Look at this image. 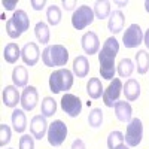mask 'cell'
Returning a JSON list of instances; mask_svg holds the SVG:
<instances>
[{
	"instance_id": "cell-24",
	"label": "cell",
	"mask_w": 149,
	"mask_h": 149,
	"mask_svg": "<svg viewBox=\"0 0 149 149\" xmlns=\"http://www.w3.org/2000/svg\"><path fill=\"white\" fill-rule=\"evenodd\" d=\"M136 64H137V72L140 74H145L149 70V54L145 49H140L136 54Z\"/></svg>"
},
{
	"instance_id": "cell-21",
	"label": "cell",
	"mask_w": 149,
	"mask_h": 149,
	"mask_svg": "<svg viewBox=\"0 0 149 149\" xmlns=\"http://www.w3.org/2000/svg\"><path fill=\"white\" fill-rule=\"evenodd\" d=\"M86 93H88V95L93 98V100L100 98L103 95V93H104L100 79H98V78H91L88 81V84H86Z\"/></svg>"
},
{
	"instance_id": "cell-34",
	"label": "cell",
	"mask_w": 149,
	"mask_h": 149,
	"mask_svg": "<svg viewBox=\"0 0 149 149\" xmlns=\"http://www.w3.org/2000/svg\"><path fill=\"white\" fill-rule=\"evenodd\" d=\"M30 3H31V6H33L34 10H42V9L45 8V5H46L45 0H42V2H36V0H31Z\"/></svg>"
},
{
	"instance_id": "cell-37",
	"label": "cell",
	"mask_w": 149,
	"mask_h": 149,
	"mask_svg": "<svg viewBox=\"0 0 149 149\" xmlns=\"http://www.w3.org/2000/svg\"><path fill=\"white\" fill-rule=\"evenodd\" d=\"M72 149H85V145L81 139H76L73 143H72Z\"/></svg>"
},
{
	"instance_id": "cell-1",
	"label": "cell",
	"mask_w": 149,
	"mask_h": 149,
	"mask_svg": "<svg viewBox=\"0 0 149 149\" xmlns=\"http://www.w3.org/2000/svg\"><path fill=\"white\" fill-rule=\"evenodd\" d=\"M119 51V43L115 37H109L103 43L102 51L98 52V61H100V74L106 81H113L115 76V58Z\"/></svg>"
},
{
	"instance_id": "cell-26",
	"label": "cell",
	"mask_w": 149,
	"mask_h": 149,
	"mask_svg": "<svg viewBox=\"0 0 149 149\" xmlns=\"http://www.w3.org/2000/svg\"><path fill=\"white\" fill-rule=\"evenodd\" d=\"M34 34L37 37V40H39L42 45H46L49 42V27L46 26L45 22H37L36 27H34Z\"/></svg>"
},
{
	"instance_id": "cell-2",
	"label": "cell",
	"mask_w": 149,
	"mask_h": 149,
	"mask_svg": "<svg viewBox=\"0 0 149 149\" xmlns=\"http://www.w3.org/2000/svg\"><path fill=\"white\" fill-rule=\"evenodd\" d=\"M69 60V51L63 45H49L42 52V61L46 67L66 66Z\"/></svg>"
},
{
	"instance_id": "cell-4",
	"label": "cell",
	"mask_w": 149,
	"mask_h": 149,
	"mask_svg": "<svg viewBox=\"0 0 149 149\" xmlns=\"http://www.w3.org/2000/svg\"><path fill=\"white\" fill-rule=\"evenodd\" d=\"M73 85V73L67 69H58L49 76V88L54 94L69 91Z\"/></svg>"
},
{
	"instance_id": "cell-29",
	"label": "cell",
	"mask_w": 149,
	"mask_h": 149,
	"mask_svg": "<svg viewBox=\"0 0 149 149\" xmlns=\"http://www.w3.org/2000/svg\"><path fill=\"white\" fill-rule=\"evenodd\" d=\"M40 110H42V115L43 116H46V118L52 116L55 112H57V103H55V100H54L52 97H45L43 100H42Z\"/></svg>"
},
{
	"instance_id": "cell-27",
	"label": "cell",
	"mask_w": 149,
	"mask_h": 149,
	"mask_svg": "<svg viewBox=\"0 0 149 149\" xmlns=\"http://www.w3.org/2000/svg\"><path fill=\"white\" fill-rule=\"evenodd\" d=\"M133 70H134V64L130 58H122L118 64V69H116V72L121 78H130Z\"/></svg>"
},
{
	"instance_id": "cell-16",
	"label": "cell",
	"mask_w": 149,
	"mask_h": 149,
	"mask_svg": "<svg viewBox=\"0 0 149 149\" xmlns=\"http://www.w3.org/2000/svg\"><path fill=\"white\" fill-rule=\"evenodd\" d=\"M124 21H125V18H124L122 12L121 10H113L110 14V18H109V22H107L109 31L113 33V34H118L124 29Z\"/></svg>"
},
{
	"instance_id": "cell-7",
	"label": "cell",
	"mask_w": 149,
	"mask_h": 149,
	"mask_svg": "<svg viewBox=\"0 0 149 149\" xmlns=\"http://www.w3.org/2000/svg\"><path fill=\"white\" fill-rule=\"evenodd\" d=\"M143 137V124L139 118H134L130 121V124L127 125V131H125V143L130 148L137 146L142 142Z\"/></svg>"
},
{
	"instance_id": "cell-28",
	"label": "cell",
	"mask_w": 149,
	"mask_h": 149,
	"mask_svg": "<svg viewBox=\"0 0 149 149\" xmlns=\"http://www.w3.org/2000/svg\"><path fill=\"white\" fill-rule=\"evenodd\" d=\"M124 140H125V137H124V134L121 131H112L107 136V148L109 149H118L124 145Z\"/></svg>"
},
{
	"instance_id": "cell-6",
	"label": "cell",
	"mask_w": 149,
	"mask_h": 149,
	"mask_svg": "<svg viewBox=\"0 0 149 149\" xmlns=\"http://www.w3.org/2000/svg\"><path fill=\"white\" fill-rule=\"evenodd\" d=\"M67 137V125L63 121H54L52 124H49V128H48V142L51 146H60L63 145V142Z\"/></svg>"
},
{
	"instance_id": "cell-35",
	"label": "cell",
	"mask_w": 149,
	"mask_h": 149,
	"mask_svg": "<svg viewBox=\"0 0 149 149\" xmlns=\"http://www.w3.org/2000/svg\"><path fill=\"white\" fill-rule=\"evenodd\" d=\"M2 5L5 6V9H6V10H12V9H14V8L18 5V2H17V0H14V2H6V0H3Z\"/></svg>"
},
{
	"instance_id": "cell-42",
	"label": "cell",
	"mask_w": 149,
	"mask_h": 149,
	"mask_svg": "<svg viewBox=\"0 0 149 149\" xmlns=\"http://www.w3.org/2000/svg\"><path fill=\"white\" fill-rule=\"evenodd\" d=\"M9 149H14V148H9Z\"/></svg>"
},
{
	"instance_id": "cell-41",
	"label": "cell",
	"mask_w": 149,
	"mask_h": 149,
	"mask_svg": "<svg viewBox=\"0 0 149 149\" xmlns=\"http://www.w3.org/2000/svg\"><path fill=\"white\" fill-rule=\"evenodd\" d=\"M118 149H128V148H127L125 145H122V146H121V148H118Z\"/></svg>"
},
{
	"instance_id": "cell-31",
	"label": "cell",
	"mask_w": 149,
	"mask_h": 149,
	"mask_svg": "<svg viewBox=\"0 0 149 149\" xmlns=\"http://www.w3.org/2000/svg\"><path fill=\"white\" fill-rule=\"evenodd\" d=\"M102 122H103V112L102 109H93L90 112V115H88V124L91 127L97 128V127H100L102 125Z\"/></svg>"
},
{
	"instance_id": "cell-10",
	"label": "cell",
	"mask_w": 149,
	"mask_h": 149,
	"mask_svg": "<svg viewBox=\"0 0 149 149\" xmlns=\"http://www.w3.org/2000/svg\"><path fill=\"white\" fill-rule=\"evenodd\" d=\"M143 42V33L139 24H131L122 36V43L125 48H136Z\"/></svg>"
},
{
	"instance_id": "cell-19",
	"label": "cell",
	"mask_w": 149,
	"mask_h": 149,
	"mask_svg": "<svg viewBox=\"0 0 149 149\" xmlns=\"http://www.w3.org/2000/svg\"><path fill=\"white\" fill-rule=\"evenodd\" d=\"M90 72V63H88V58L85 55H79L74 58L73 61V73L76 74L78 78H85Z\"/></svg>"
},
{
	"instance_id": "cell-38",
	"label": "cell",
	"mask_w": 149,
	"mask_h": 149,
	"mask_svg": "<svg viewBox=\"0 0 149 149\" xmlns=\"http://www.w3.org/2000/svg\"><path fill=\"white\" fill-rule=\"evenodd\" d=\"M143 42H145L146 48L149 49V29L146 30V33H145V36H143Z\"/></svg>"
},
{
	"instance_id": "cell-30",
	"label": "cell",
	"mask_w": 149,
	"mask_h": 149,
	"mask_svg": "<svg viewBox=\"0 0 149 149\" xmlns=\"http://www.w3.org/2000/svg\"><path fill=\"white\" fill-rule=\"evenodd\" d=\"M46 18H48L49 26H58L61 21V9L55 5L49 6L46 9Z\"/></svg>"
},
{
	"instance_id": "cell-13",
	"label": "cell",
	"mask_w": 149,
	"mask_h": 149,
	"mask_svg": "<svg viewBox=\"0 0 149 149\" xmlns=\"http://www.w3.org/2000/svg\"><path fill=\"white\" fill-rule=\"evenodd\" d=\"M48 128L49 127H48V122H46V116H43V115H36L30 122V133L34 139L40 140L42 137H45Z\"/></svg>"
},
{
	"instance_id": "cell-20",
	"label": "cell",
	"mask_w": 149,
	"mask_h": 149,
	"mask_svg": "<svg viewBox=\"0 0 149 149\" xmlns=\"http://www.w3.org/2000/svg\"><path fill=\"white\" fill-rule=\"evenodd\" d=\"M12 125L17 133H24V130L27 128V118L24 110L21 109H15L12 112Z\"/></svg>"
},
{
	"instance_id": "cell-17",
	"label": "cell",
	"mask_w": 149,
	"mask_h": 149,
	"mask_svg": "<svg viewBox=\"0 0 149 149\" xmlns=\"http://www.w3.org/2000/svg\"><path fill=\"white\" fill-rule=\"evenodd\" d=\"M115 115L121 122H130L131 121V113H133V109L130 106L128 102H116L115 106Z\"/></svg>"
},
{
	"instance_id": "cell-22",
	"label": "cell",
	"mask_w": 149,
	"mask_h": 149,
	"mask_svg": "<svg viewBox=\"0 0 149 149\" xmlns=\"http://www.w3.org/2000/svg\"><path fill=\"white\" fill-rule=\"evenodd\" d=\"M12 81L15 86H26L29 81V72L24 66H17L12 72Z\"/></svg>"
},
{
	"instance_id": "cell-9",
	"label": "cell",
	"mask_w": 149,
	"mask_h": 149,
	"mask_svg": "<svg viewBox=\"0 0 149 149\" xmlns=\"http://www.w3.org/2000/svg\"><path fill=\"white\" fill-rule=\"evenodd\" d=\"M61 109H63L66 113L72 118L79 116L81 110H82V102L81 98L73 95V94H64L63 98H61Z\"/></svg>"
},
{
	"instance_id": "cell-8",
	"label": "cell",
	"mask_w": 149,
	"mask_h": 149,
	"mask_svg": "<svg viewBox=\"0 0 149 149\" xmlns=\"http://www.w3.org/2000/svg\"><path fill=\"white\" fill-rule=\"evenodd\" d=\"M122 88H124V86H122L121 79L115 78L113 81H110L109 86H107V88L104 90V93H103V103H104L107 107H113L115 103L118 102L121 93H122Z\"/></svg>"
},
{
	"instance_id": "cell-3",
	"label": "cell",
	"mask_w": 149,
	"mask_h": 149,
	"mask_svg": "<svg viewBox=\"0 0 149 149\" xmlns=\"http://www.w3.org/2000/svg\"><path fill=\"white\" fill-rule=\"evenodd\" d=\"M29 27H30L29 15L22 9H18V10L14 12L12 18L8 19V22H6V33H8L9 37H12V39H18L24 31L29 30Z\"/></svg>"
},
{
	"instance_id": "cell-33",
	"label": "cell",
	"mask_w": 149,
	"mask_h": 149,
	"mask_svg": "<svg viewBox=\"0 0 149 149\" xmlns=\"http://www.w3.org/2000/svg\"><path fill=\"white\" fill-rule=\"evenodd\" d=\"M34 137L30 134H24L19 139V149H34Z\"/></svg>"
},
{
	"instance_id": "cell-12",
	"label": "cell",
	"mask_w": 149,
	"mask_h": 149,
	"mask_svg": "<svg viewBox=\"0 0 149 149\" xmlns=\"http://www.w3.org/2000/svg\"><path fill=\"white\" fill-rule=\"evenodd\" d=\"M81 45L85 54H90V55L97 54L98 49H100V40H98V36L94 31H86L81 39Z\"/></svg>"
},
{
	"instance_id": "cell-23",
	"label": "cell",
	"mask_w": 149,
	"mask_h": 149,
	"mask_svg": "<svg viewBox=\"0 0 149 149\" xmlns=\"http://www.w3.org/2000/svg\"><path fill=\"white\" fill-rule=\"evenodd\" d=\"M3 57H5V60H6V63L15 64L17 61H18V58L21 57V49H19V46H18L17 43H9V45H6L5 51H3Z\"/></svg>"
},
{
	"instance_id": "cell-40",
	"label": "cell",
	"mask_w": 149,
	"mask_h": 149,
	"mask_svg": "<svg viewBox=\"0 0 149 149\" xmlns=\"http://www.w3.org/2000/svg\"><path fill=\"white\" fill-rule=\"evenodd\" d=\"M116 5H119V6H125L127 5V2H115Z\"/></svg>"
},
{
	"instance_id": "cell-11",
	"label": "cell",
	"mask_w": 149,
	"mask_h": 149,
	"mask_svg": "<svg viewBox=\"0 0 149 149\" xmlns=\"http://www.w3.org/2000/svg\"><path fill=\"white\" fill-rule=\"evenodd\" d=\"M39 57H40V51H39V46L33 42H29L22 46L21 49V58L22 61L26 63L27 66H36V63L39 61Z\"/></svg>"
},
{
	"instance_id": "cell-36",
	"label": "cell",
	"mask_w": 149,
	"mask_h": 149,
	"mask_svg": "<svg viewBox=\"0 0 149 149\" xmlns=\"http://www.w3.org/2000/svg\"><path fill=\"white\" fill-rule=\"evenodd\" d=\"M76 5H78V2H74V0H73V2H67V0H63V6H64L66 10H72Z\"/></svg>"
},
{
	"instance_id": "cell-25",
	"label": "cell",
	"mask_w": 149,
	"mask_h": 149,
	"mask_svg": "<svg viewBox=\"0 0 149 149\" xmlns=\"http://www.w3.org/2000/svg\"><path fill=\"white\" fill-rule=\"evenodd\" d=\"M94 15L98 19H104L110 15V3L106 0H98L94 5Z\"/></svg>"
},
{
	"instance_id": "cell-39",
	"label": "cell",
	"mask_w": 149,
	"mask_h": 149,
	"mask_svg": "<svg viewBox=\"0 0 149 149\" xmlns=\"http://www.w3.org/2000/svg\"><path fill=\"white\" fill-rule=\"evenodd\" d=\"M145 9H146V12L149 14V0H146V2H145Z\"/></svg>"
},
{
	"instance_id": "cell-14",
	"label": "cell",
	"mask_w": 149,
	"mask_h": 149,
	"mask_svg": "<svg viewBox=\"0 0 149 149\" xmlns=\"http://www.w3.org/2000/svg\"><path fill=\"white\" fill-rule=\"evenodd\" d=\"M39 102V95H37V90L34 86H26V90L21 94V106L24 110H33Z\"/></svg>"
},
{
	"instance_id": "cell-32",
	"label": "cell",
	"mask_w": 149,
	"mask_h": 149,
	"mask_svg": "<svg viewBox=\"0 0 149 149\" xmlns=\"http://www.w3.org/2000/svg\"><path fill=\"white\" fill-rule=\"evenodd\" d=\"M10 142V128L6 124H0V146H6Z\"/></svg>"
},
{
	"instance_id": "cell-5",
	"label": "cell",
	"mask_w": 149,
	"mask_h": 149,
	"mask_svg": "<svg viewBox=\"0 0 149 149\" xmlns=\"http://www.w3.org/2000/svg\"><path fill=\"white\" fill-rule=\"evenodd\" d=\"M94 10L86 6V5H82L79 6L76 10L73 12L72 15V26L76 29V30H84L85 27H88L90 24L94 21Z\"/></svg>"
},
{
	"instance_id": "cell-15",
	"label": "cell",
	"mask_w": 149,
	"mask_h": 149,
	"mask_svg": "<svg viewBox=\"0 0 149 149\" xmlns=\"http://www.w3.org/2000/svg\"><path fill=\"white\" fill-rule=\"evenodd\" d=\"M19 100H21V95L15 85H8L3 88V104L6 107H15Z\"/></svg>"
},
{
	"instance_id": "cell-18",
	"label": "cell",
	"mask_w": 149,
	"mask_h": 149,
	"mask_svg": "<svg viewBox=\"0 0 149 149\" xmlns=\"http://www.w3.org/2000/svg\"><path fill=\"white\" fill-rule=\"evenodd\" d=\"M124 94H125V98L128 102H134L137 100L140 95V84L136 79H128L124 85Z\"/></svg>"
}]
</instances>
